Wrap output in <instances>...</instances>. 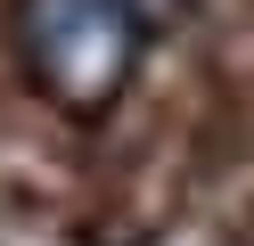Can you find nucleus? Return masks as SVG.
Masks as SVG:
<instances>
[{
	"label": "nucleus",
	"mask_w": 254,
	"mask_h": 246,
	"mask_svg": "<svg viewBox=\"0 0 254 246\" xmlns=\"http://www.w3.org/2000/svg\"><path fill=\"white\" fill-rule=\"evenodd\" d=\"M131 8L123 0H25V58L66 107H107L131 74Z\"/></svg>",
	"instance_id": "nucleus-1"
},
{
	"label": "nucleus",
	"mask_w": 254,
	"mask_h": 246,
	"mask_svg": "<svg viewBox=\"0 0 254 246\" xmlns=\"http://www.w3.org/2000/svg\"><path fill=\"white\" fill-rule=\"evenodd\" d=\"M131 8V25H172V16H189L197 0H123Z\"/></svg>",
	"instance_id": "nucleus-2"
}]
</instances>
